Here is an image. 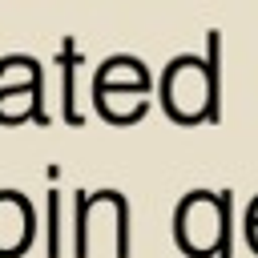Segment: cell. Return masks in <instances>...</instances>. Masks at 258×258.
Listing matches in <instances>:
<instances>
[{"label":"cell","instance_id":"obj_1","mask_svg":"<svg viewBox=\"0 0 258 258\" xmlns=\"http://www.w3.org/2000/svg\"><path fill=\"white\" fill-rule=\"evenodd\" d=\"M218 93V69H206L194 56H177L173 69L165 73V101L181 121H194L210 109Z\"/></svg>","mask_w":258,"mask_h":258},{"label":"cell","instance_id":"obj_2","mask_svg":"<svg viewBox=\"0 0 258 258\" xmlns=\"http://www.w3.org/2000/svg\"><path fill=\"white\" fill-rule=\"evenodd\" d=\"M230 222V198H206V194H194L181 202L177 210V238L189 254H206L214 250L230 230H222Z\"/></svg>","mask_w":258,"mask_h":258},{"label":"cell","instance_id":"obj_3","mask_svg":"<svg viewBox=\"0 0 258 258\" xmlns=\"http://www.w3.org/2000/svg\"><path fill=\"white\" fill-rule=\"evenodd\" d=\"M28 206L16 194H0V250H16L28 242Z\"/></svg>","mask_w":258,"mask_h":258}]
</instances>
